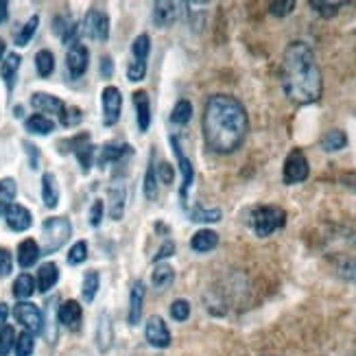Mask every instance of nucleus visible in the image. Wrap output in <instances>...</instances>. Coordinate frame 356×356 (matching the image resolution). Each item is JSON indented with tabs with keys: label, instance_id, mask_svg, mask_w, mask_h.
<instances>
[{
	"label": "nucleus",
	"instance_id": "54",
	"mask_svg": "<svg viewBox=\"0 0 356 356\" xmlns=\"http://www.w3.org/2000/svg\"><path fill=\"white\" fill-rule=\"evenodd\" d=\"M7 317H9V306H7V304H0V330L5 328Z\"/></svg>",
	"mask_w": 356,
	"mask_h": 356
},
{
	"label": "nucleus",
	"instance_id": "27",
	"mask_svg": "<svg viewBox=\"0 0 356 356\" xmlns=\"http://www.w3.org/2000/svg\"><path fill=\"white\" fill-rule=\"evenodd\" d=\"M35 280H33V275H29V273H20L18 277H15V282H13V296L18 298L20 302L29 300L31 296L35 293Z\"/></svg>",
	"mask_w": 356,
	"mask_h": 356
},
{
	"label": "nucleus",
	"instance_id": "49",
	"mask_svg": "<svg viewBox=\"0 0 356 356\" xmlns=\"http://www.w3.org/2000/svg\"><path fill=\"white\" fill-rule=\"evenodd\" d=\"M293 9H296V3H293V0H284V3H271L269 5V11L273 13V15H289Z\"/></svg>",
	"mask_w": 356,
	"mask_h": 356
},
{
	"label": "nucleus",
	"instance_id": "47",
	"mask_svg": "<svg viewBox=\"0 0 356 356\" xmlns=\"http://www.w3.org/2000/svg\"><path fill=\"white\" fill-rule=\"evenodd\" d=\"M158 168V181H162V184H173V179H175V171H173V166L168 164V162H162L160 166H156Z\"/></svg>",
	"mask_w": 356,
	"mask_h": 356
},
{
	"label": "nucleus",
	"instance_id": "18",
	"mask_svg": "<svg viewBox=\"0 0 356 356\" xmlns=\"http://www.w3.org/2000/svg\"><path fill=\"white\" fill-rule=\"evenodd\" d=\"M134 107H136V118H138V129L147 131L151 127V101L145 90L134 92Z\"/></svg>",
	"mask_w": 356,
	"mask_h": 356
},
{
	"label": "nucleus",
	"instance_id": "41",
	"mask_svg": "<svg viewBox=\"0 0 356 356\" xmlns=\"http://www.w3.org/2000/svg\"><path fill=\"white\" fill-rule=\"evenodd\" d=\"M311 7L321 15V18H332L341 9V3H323V0H311Z\"/></svg>",
	"mask_w": 356,
	"mask_h": 356
},
{
	"label": "nucleus",
	"instance_id": "42",
	"mask_svg": "<svg viewBox=\"0 0 356 356\" xmlns=\"http://www.w3.org/2000/svg\"><path fill=\"white\" fill-rule=\"evenodd\" d=\"M13 346H15V332L11 326H5L0 330V356H7Z\"/></svg>",
	"mask_w": 356,
	"mask_h": 356
},
{
	"label": "nucleus",
	"instance_id": "6",
	"mask_svg": "<svg viewBox=\"0 0 356 356\" xmlns=\"http://www.w3.org/2000/svg\"><path fill=\"white\" fill-rule=\"evenodd\" d=\"M81 31L86 33V38L95 40V42H105L110 38V18H107V13L92 7L86 18H83V24H81Z\"/></svg>",
	"mask_w": 356,
	"mask_h": 356
},
{
	"label": "nucleus",
	"instance_id": "43",
	"mask_svg": "<svg viewBox=\"0 0 356 356\" xmlns=\"http://www.w3.org/2000/svg\"><path fill=\"white\" fill-rule=\"evenodd\" d=\"M145 76H147V61L134 59L129 64V68H127V79L134 83V81H143Z\"/></svg>",
	"mask_w": 356,
	"mask_h": 356
},
{
	"label": "nucleus",
	"instance_id": "11",
	"mask_svg": "<svg viewBox=\"0 0 356 356\" xmlns=\"http://www.w3.org/2000/svg\"><path fill=\"white\" fill-rule=\"evenodd\" d=\"M88 64H90V51L81 42L72 44L68 49V55H66V68H68L72 79H79V76H83L86 70H88Z\"/></svg>",
	"mask_w": 356,
	"mask_h": 356
},
{
	"label": "nucleus",
	"instance_id": "12",
	"mask_svg": "<svg viewBox=\"0 0 356 356\" xmlns=\"http://www.w3.org/2000/svg\"><path fill=\"white\" fill-rule=\"evenodd\" d=\"M57 317H59L61 326H66L68 330H79L81 328V319H83V311H81L79 302L68 300V302H64L59 306Z\"/></svg>",
	"mask_w": 356,
	"mask_h": 356
},
{
	"label": "nucleus",
	"instance_id": "34",
	"mask_svg": "<svg viewBox=\"0 0 356 356\" xmlns=\"http://www.w3.org/2000/svg\"><path fill=\"white\" fill-rule=\"evenodd\" d=\"M191 219H193L195 223H216V221H221V219H223V212H221V210H216V208L208 210V208L197 206V208L191 210Z\"/></svg>",
	"mask_w": 356,
	"mask_h": 356
},
{
	"label": "nucleus",
	"instance_id": "33",
	"mask_svg": "<svg viewBox=\"0 0 356 356\" xmlns=\"http://www.w3.org/2000/svg\"><path fill=\"white\" fill-rule=\"evenodd\" d=\"M35 68H38V74L40 76H51L53 74V70H55V57H53V53L51 51H46V49H42L38 55H35Z\"/></svg>",
	"mask_w": 356,
	"mask_h": 356
},
{
	"label": "nucleus",
	"instance_id": "46",
	"mask_svg": "<svg viewBox=\"0 0 356 356\" xmlns=\"http://www.w3.org/2000/svg\"><path fill=\"white\" fill-rule=\"evenodd\" d=\"M13 269V258H11V252L5 250V247H0V277L9 275Z\"/></svg>",
	"mask_w": 356,
	"mask_h": 356
},
{
	"label": "nucleus",
	"instance_id": "30",
	"mask_svg": "<svg viewBox=\"0 0 356 356\" xmlns=\"http://www.w3.org/2000/svg\"><path fill=\"white\" fill-rule=\"evenodd\" d=\"M173 282H175V271H173V267H168V265H158L156 271H153V275H151V284L156 286L158 291L168 289Z\"/></svg>",
	"mask_w": 356,
	"mask_h": 356
},
{
	"label": "nucleus",
	"instance_id": "55",
	"mask_svg": "<svg viewBox=\"0 0 356 356\" xmlns=\"http://www.w3.org/2000/svg\"><path fill=\"white\" fill-rule=\"evenodd\" d=\"M7 15H9V3L7 0H0V24L7 20Z\"/></svg>",
	"mask_w": 356,
	"mask_h": 356
},
{
	"label": "nucleus",
	"instance_id": "16",
	"mask_svg": "<svg viewBox=\"0 0 356 356\" xmlns=\"http://www.w3.org/2000/svg\"><path fill=\"white\" fill-rule=\"evenodd\" d=\"M145 296H147V289H145V282L136 280L131 284V293H129V323L136 326V323H140V317H143V304H145Z\"/></svg>",
	"mask_w": 356,
	"mask_h": 356
},
{
	"label": "nucleus",
	"instance_id": "29",
	"mask_svg": "<svg viewBox=\"0 0 356 356\" xmlns=\"http://www.w3.org/2000/svg\"><path fill=\"white\" fill-rule=\"evenodd\" d=\"M346 145H348V136H346V131H341V129H330L326 136L321 138V149H323V151H328V153L341 151Z\"/></svg>",
	"mask_w": 356,
	"mask_h": 356
},
{
	"label": "nucleus",
	"instance_id": "26",
	"mask_svg": "<svg viewBox=\"0 0 356 356\" xmlns=\"http://www.w3.org/2000/svg\"><path fill=\"white\" fill-rule=\"evenodd\" d=\"M24 125H26V131L29 134H38V136H49V134L55 131V120L49 118V116H44V114L29 116Z\"/></svg>",
	"mask_w": 356,
	"mask_h": 356
},
{
	"label": "nucleus",
	"instance_id": "8",
	"mask_svg": "<svg viewBox=\"0 0 356 356\" xmlns=\"http://www.w3.org/2000/svg\"><path fill=\"white\" fill-rule=\"evenodd\" d=\"M101 103H103V122L107 127H114L120 120V112H122L120 90L116 86H107L101 95Z\"/></svg>",
	"mask_w": 356,
	"mask_h": 356
},
{
	"label": "nucleus",
	"instance_id": "4",
	"mask_svg": "<svg viewBox=\"0 0 356 356\" xmlns=\"http://www.w3.org/2000/svg\"><path fill=\"white\" fill-rule=\"evenodd\" d=\"M286 223V212L277 206H260L252 212V227L256 232V236L265 238L271 236L275 229L284 227Z\"/></svg>",
	"mask_w": 356,
	"mask_h": 356
},
{
	"label": "nucleus",
	"instance_id": "40",
	"mask_svg": "<svg viewBox=\"0 0 356 356\" xmlns=\"http://www.w3.org/2000/svg\"><path fill=\"white\" fill-rule=\"evenodd\" d=\"M86 258H88V243L76 241L68 252V265H72V267L81 265V262H86Z\"/></svg>",
	"mask_w": 356,
	"mask_h": 356
},
{
	"label": "nucleus",
	"instance_id": "32",
	"mask_svg": "<svg viewBox=\"0 0 356 356\" xmlns=\"http://www.w3.org/2000/svg\"><path fill=\"white\" fill-rule=\"evenodd\" d=\"M99 286H101V277L97 271H88L83 275V282H81V293H83V300L86 302H92L97 298L99 293Z\"/></svg>",
	"mask_w": 356,
	"mask_h": 356
},
{
	"label": "nucleus",
	"instance_id": "5",
	"mask_svg": "<svg viewBox=\"0 0 356 356\" xmlns=\"http://www.w3.org/2000/svg\"><path fill=\"white\" fill-rule=\"evenodd\" d=\"M13 317L20 326L31 334H42L44 332V315L42 311L31 302H18L13 306Z\"/></svg>",
	"mask_w": 356,
	"mask_h": 356
},
{
	"label": "nucleus",
	"instance_id": "48",
	"mask_svg": "<svg viewBox=\"0 0 356 356\" xmlns=\"http://www.w3.org/2000/svg\"><path fill=\"white\" fill-rule=\"evenodd\" d=\"M101 221H103V201L97 199L95 204H92V208H90V225L92 227H99Z\"/></svg>",
	"mask_w": 356,
	"mask_h": 356
},
{
	"label": "nucleus",
	"instance_id": "1",
	"mask_svg": "<svg viewBox=\"0 0 356 356\" xmlns=\"http://www.w3.org/2000/svg\"><path fill=\"white\" fill-rule=\"evenodd\" d=\"M201 129H204L208 149L219 153V156H229L243 145L247 129H250L245 105L229 95L210 97L204 110Z\"/></svg>",
	"mask_w": 356,
	"mask_h": 356
},
{
	"label": "nucleus",
	"instance_id": "19",
	"mask_svg": "<svg viewBox=\"0 0 356 356\" xmlns=\"http://www.w3.org/2000/svg\"><path fill=\"white\" fill-rule=\"evenodd\" d=\"M31 105H33L40 114H61V110H64L61 99L46 95V92H35V95L31 97Z\"/></svg>",
	"mask_w": 356,
	"mask_h": 356
},
{
	"label": "nucleus",
	"instance_id": "37",
	"mask_svg": "<svg viewBox=\"0 0 356 356\" xmlns=\"http://www.w3.org/2000/svg\"><path fill=\"white\" fill-rule=\"evenodd\" d=\"M149 51H151V40H149L147 33H140V35L134 40V44H131V55L138 61H147Z\"/></svg>",
	"mask_w": 356,
	"mask_h": 356
},
{
	"label": "nucleus",
	"instance_id": "56",
	"mask_svg": "<svg viewBox=\"0 0 356 356\" xmlns=\"http://www.w3.org/2000/svg\"><path fill=\"white\" fill-rule=\"evenodd\" d=\"M3 55H5V42L0 40V59H3Z\"/></svg>",
	"mask_w": 356,
	"mask_h": 356
},
{
	"label": "nucleus",
	"instance_id": "28",
	"mask_svg": "<svg viewBox=\"0 0 356 356\" xmlns=\"http://www.w3.org/2000/svg\"><path fill=\"white\" fill-rule=\"evenodd\" d=\"M15 193H18V186H15L11 177L0 179V216L9 210V206H13Z\"/></svg>",
	"mask_w": 356,
	"mask_h": 356
},
{
	"label": "nucleus",
	"instance_id": "45",
	"mask_svg": "<svg viewBox=\"0 0 356 356\" xmlns=\"http://www.w3.org/2000/svg\"><path fill=\"white\" fill-rule=\"evenodd\" d=\"M173 254H175V243L166 238V241L160 245V250L151 256V260H153V262H160V260H164V258H171Z\"/></svg>",
	"mask_w": 356,
	"mask_h": 356
},
{
	"label": "nucleus",
	"instance_id": "24",
	"mask_svg": "<svg viewBox=\"0 0 356 356\" xmlns=\"http://www.w3.org/2000/svg\"><path fill=\"white\" fill-rule=\"evenodd\" d=\"M216 245H219V234L212 232V229H199L197 234L193 236V241H191V247L199 254L212 252Z\"/></svg>",
	"mask_w": 356,
	"mask_h": 356
},
{
	"label": "nucleus",
	"instance_id": "13",
	"mask_svg": "<svg viewBox=\"0 0 356 356\" xmlns=\"http://www.w3.org/2000/svg\"><path fill=\"white\" fill-rule=\"evenodd\" d=\"M110 216L114 221H120L122 214H125V201H127V186L120 179H116L110 186Z\"/></svg>",
	"mask_w": 356,
	"mask_h": 356
},
{
	"label": "nucleus",
	"instance_id": "17",
	"mask_svg": "<svg viewBox=\"0 0 356 356\" xmlns=\"http://www.w3.org/2000/svg\"><path fill=\"white\" fill-rule=\"evenodd\" d=\"M5 219L13 232H26L31 225H33V216H31V212L20 204L9 206V210L5 212Z\"/></svg>",
	"mask_w": 356,
	"mask_h": 356
},
{
	"label": "nucleus",
	"instance_id": "38",
	"mask_svg": "<svg viewBox=\"0 0 356 356\" xmlns=\"http://www.w3.org/2000/svg\"><path fill=\"white\" fill-rule=\"evenodd\" d=\"M33 348H35V341H33V334L31 332H22L20 337H15V356H31L33 354Z\"/></svg>",
	"mask_w": 356,
	"mask_h": 356
},
{
	"label": "nucleus",
	"instance_id": "44",
	"mask_svg": "<svg viewBox=\"0 0 356 356\" xmlns=\"http://www.w3.org/2000/svg\"><path fill=\"white\" fill-rule=\"evenodd\" d=\"M171 317L175 321H186L191 317V304L186 302V300H175L171 304Z\"/></svg>",
	"mask_w": 356,
	"mask_h": 356
},
{
	"label": "nucleus",
	"instance_id": "2",
	"mask_svg": "<svg viewBox=\"0 0 356 356\" xmlns=\"http://www.w3.org/2000/svg\"><path fill=\"white\" fill-rule=\"evenodd\" d=\"M280 83L289 101L298 105L317 103L323 90L321 70L313 49L306 42H291L282 55Z\"/></svg>",
	"mask_w": 356,
	"mask_h": 356
},
{
	"label": "nucleus",
	"instance_id": "7",
	"mask_svg": "<svg viewBox=\"0 0 356 356\" xmlns=\"http://www.w3.org/2000/svg\"><path fill=\"white\" fill-rule=\"evenodd\" d=\"M308 173H311V166H308V160L304 156L302 149H293L286 160H284V184L293 186V184H302L308 179Z\"/></svg>",
	"mask_w": 356,
	"mask_h": 356
},
{
	"label": "nucleus",
	"instance_id": "22",
	"mask_svg": "<svg viewBox=\"0 0 356 356\" xmlns=\"http://www.w3.org/2000/svg\"><path fill=\"white\" fill-rule=\"evenodd\" d=\"M42 201L46 208H57L59 204V186H57V177L53 173H44L42 177Z\"/></svg>",
	"mask_w": 356,
	"mask_h": 356
},
{
	"label": "nucleus",
	"instance_id": "14",
	"mask_svg": "<svg viewBox=\"0 0 356 356\" xmlns=\"http://www.w3.org/2000/svg\"><path fill=\"white\" fill-rule=\"evenodd\" d=\"M131 147L129 145H116V143H107L103 145V149L99 151V158H97V164L103 168L107 164H116L120 160H125L131 156Z\"/></svg>",
	"mask_w": 356,
	"mask_h": 356
},
{
	"label": "nucleus",
	"instance_id": "39",
	"mask_svg": "<svg viewBox=\"0 0 356 356\" xmlns=\"http://www.w3.org/2000/svg\"><path fill=\"white\" fill-rule=\"evenodd\" d=\"M59 118H61V125H64V127H74V125H79V122H81L83 112L79 110V107L64 105V110H61Z\"/></svg>",
	"mask_w": 356,
	"mask_h": 356
},
{
	"label": "nucleus",
	"instance_id": "36",
	"mask_svg": "<svg viewBox=\"0 0 356 356\" xmlns=\"http://www.w3.org/2000/svg\"><path fill=\"white\" fill-rule=\"evenodd\" d=\"M145 197L149 201H156L158 199V175H156V164L149 160V168H147V175H145Z\"/></svg>",
	"mask_w": 356,
	"mask_h": 356
},
{
	"label": "nucleus",
	"instance_id": "10",
	"mask_svg": "<svg viewBox=\"0 0 356 356\" xmlns=\"http://www.w3.org/2000/svg\"><path fill=\"white\" fill-rule=\"evenodd\" d=\"M145 337L149 346L158 348V350H164L171 346V330H168V326L164 323L162 317L153 315L147 319V326H145Z\"/></svg>",
	"mask_w": 356,
	"mask_h": 356
},
{
	"label": "nucleus",
	"instance_id": "15",
	"mask_svg": "<svg viewBox=\"0 0 356 356\" xmlns=\"http://www.w3.org/2000/svg\"><path fill=\"white\" fill-rule=\"evenodd\" d=\"M179 5L177 3H168V0H158V3H153V22L160 29H166L171 26L175 20H177V9Z\"/></svg>",
	"mask_w": 356,
	"mask_h": 356
},
{
	"label": "nucleus",
	"instance_id": "53",
	"mask_svg": "<svg viewBox=\"0 0 356 356\" xmlns=\"http://www.w3.org/2000/svg\"><path fill=\"white\" fill-rule=\"evenodd\" d=\"M101 76H105V79H110L112 76V59L110 57L101 59Z\"/></svg>",
	"mask_w": 356,
	"mask_h": 356
},
{
	"label": "nucleus",
	"instance_id": "23",
	"mask_svg": "<svg viewBox=\"0 0 356 356\" xmlns=\"http://www.w3.org/2000/svg\"><path fill=\"white\" fill-rule=\"evenodd\" d=\"M57 280H59V269H57V265H55V262H46V265H42L40 271H38V282H35V286H38L40 293H46V291H51L57 284Z\"/></svg>",
	"mask_w": 356,
	"mask_h": 356
},
{
	"label": "nucleus",
	"instance_id": "31",
	"mask_svg": "<svg viewBox=\"0 0 356 356\" xmlns=\"http://www.w3.org/2000/svg\"><path fill=\"white\" fill-rule=\"evenodd\" d=\"M193 118V103L191 101H177L175 107H173V112H171V122L173 125H188Z\"/></svg>",
	"mask_w": 356,
	"mask_h": 356
},
{
	"label": "nucleus",
	"instance_id": "3",
	"mask_svg": "<svg viewBox=\"0 0 356 356\" xmlns=\"http://www.w3.org/2000/svg\"><path fill=\"white\" fill-rule=\"evenodd\" d=\"M72 236V225L66 216H51L42 225V254H55Z\"/></svg>",
	"mask_w": 356,
	"mask_h": 356
},
{
	"label": "nucleus",
	"instance_id": "9",
	"mask_svg": "<svg viewBox=\"0 0 356 356\" xmlns=\"http://www.w3.org/2000/svg\"><path fill=\"white\" fill-rule=\"evenodd\" d=\"M168 143H171V147H173V153L177 158L179 171H181V191H179V195H181V201L186 204V197H188V191H191V186L195 181V168H193V162L186 158V153H184L179 140H177V136H171V140H168Z\"/></svg>",
	"mask_w": 356,
	"mask_h": 356
},
{
	"label": "nucleus",
	"instance_id": "25",
	"mask_svg": "<svg viewBox=\"0 0 356 356\" xmlns=\"http://www.w3.org/2000/svg\"><path fill=\"white\" fill-rule=\"evenodd\" d=\"M20 61L22 59L18 53H9L3 59V64H0V74H3V81L7 83L9 90H13V86H15V74L20 70Z\"/></svg>",
	"mask_w": 356,
	"mask_h": 356
},
{
	"label": "nucleus",
	"instance_id": "20",
	"mask_svg": "<svg viewBox=\"0 0 356 356\" xmlns=\"http://www.w3.org/2000/svg\"><path fill=\"white\" fill-rule=\"evenodd\" d=\"M42 256V250H40V245L33 241V238H26L18 245V262H20V267L22 269H31L35 265V262L40 260Z\"/></svg>",
	"mask_w": 356,
	"mask_h": 356
},
{
	"label": "nucleus",
	"instance_id": "52",
	"mask_svg": "<svg viewBox=\"0 0 356 356\" xmlns=\"http://www.w3.org/2000/svg\"><path fill=\"white\" fill-rule=\"evenodd\" d=\"M24 149H26V156L31 158V168H38V158H40L38 147L31 143H24Z\"/></svg>",
	"mask_w": 356,
	"mask_h": 356
},
{
	"label": "nucleus",
	"instance_id": "21",
	"mask_svg": "<svg viewBox=\"0 0 356 356\" xmlns=\"http://www.w3.org/2000/svg\"><path fill=\"white\" fill-rule=\"evenodd\" d=\"M112 341H114V328H112V319L107 313H101L99 317V326H97V346H99V352H107L112 348Z\"/></svg>",
	"mask_w": 356,
	"mask_h": 356
},
{
	"label": "nucleus",
	"instance_id": "51",
	"mask_svg": "<svg viewBox=\"0 0 356 356\" xmlns=\"http://www.w3.org/2000/svg\"><path fill=\"white\" fill-rule=\"evenodd\" d=\"M339 273H341L346 280H356V260H346L341 267H339Z\"/></svg>",
	"mask_w": 356,
	"mask_h": 356
},
{
	"label": "nucleus",
	"instance_id": "50",
	"mask_svg": "<svg viewBox=\"0 0 356 356\" xmlns=\"http://www.w3.org/2000/svg\"><path fill=\"white\" fill-rule=\"evenodd\" d=\"M72 24H74V22H70L68 15H57V18L53 20V31H55V33H57L59 38H64V33H66V31H68Z\"/></svg>",
	"mask_w": 356,
	"mask_h": 356
},
{
	"label": "nucleus",
	"instance_id": "35",
	"mask_svg": "<svg viewBox=\"0 0 356 356\" xmlns=\"http://www.w3.org/2000/svg\"><path fill=\"white\" fill-rule=\"evenodd\" d=\"M38 24H40V15H31L29 22L22 24V29L18 31V33H15V44H18V46H26L31 40H33L35 31H38Z\"/></svg>",
	"mask_w": 356,
	"mask_h": 356
}]
</instances>
